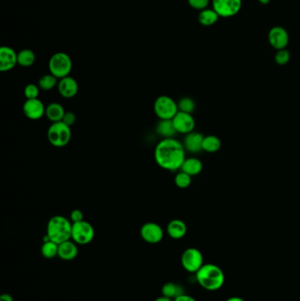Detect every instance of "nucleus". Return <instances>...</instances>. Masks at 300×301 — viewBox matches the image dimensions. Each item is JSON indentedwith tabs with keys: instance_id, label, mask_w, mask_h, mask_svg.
<instances>
[{
	"instance_id": "nucleus-28",
	"label": "nucleus",
	"mask_w": 300,
	"mask_h": 301,
	"mask_svg": "<svg viewBox=\"0 0 300 301\" xmlns=\"http://www.w3.org/2000/svg\"><path fill=\"white\" fill-rule=\"evenodd\" d=\"M178 109L180 112L192 114L196 110V103L190 97H183L177 103Z\"/></svg>"
},
{
	"instance_id": "nucleus-6",
	"label": "nucleus",
	"mask_w": 300,
	"mask_h": 301,
	"mask_svg": "<svg viewBox=\"0 0 300 301\" xmlns=\"http://www.w3.org/2000/svg\"><path fill=\"white\" fill-rule=\"evenodd\" d=\"M154 110L160 120H172L179 112L176 102L167 95H160L155 99Z\"/></svg>"
},
{
	"instance_id": "nucleus-17",
	"label": "nucleus",
	"mask_w": 300,
	"mask_h": 301,
	"mask_svg": "<svg viewBox=\"0 0 300 301\" xmlns=\"http://www.w3.org/2000/svg\"><path fill=\"white\" fill-rule=\"evenodd\" d=\"M79 254L77 243L73 241H66L58 245V255L59 258L63 261H72L76 258Z\"/></svg>"
},
{
	"instance_id": "nucleus-33",
	"label": "nucleus",
	"mask_w": 300,
	"mask_h": 301,
	"mask_svg": "<svg viewBox=\"0 0 300 301\" xmlns=\"http://www.w3.org/2000/svg\"><path fill=\"white\" fill-rule=\"evenodd\" d=\"M70 220L72 224H73V223H78V222L83 221V212H81L80 210H78V209L73 210L72 212H70Z\"/></svg>"
},
{
	"instance_id": "nucleus-24",
	"label": "nucleus",
	"mask_w": 300,
	"mask_h": 301,
	"mask_svg": "<svg viewBox=\"0 0 300 301\" xmlns=\"http://www.w3.org/2000/svg\"><path fill=\"white\" fill-rule=\"evenodd\" d=\"M222 146L220 139L215 135H209L204 137V142H203V150L207 152H217L220 149Z\"/></svg>"
},
{
	"instance_id": "nucleus-31",
	"label": "nucleus",
	"mask_w": 300,
	"mask_h": 301,
	"mask_svg": "<svg viewBox=\"0 0 300 301\" xmlns=\"http://www.w3.org/2000/svg\"><path fill=\"white\" fill-rule=\"evenodd\" d=\"M290 52H289L288 50H285V49H284V50H278L277 54H276V56H275V61H276V63L280 64V65H284V64H286V63H288V62L290 61Z\"/></svg>"
},
{
	"instance_id": "nucleus-1",
	"label": "nucleus",
	"mask_w": 300,
	"mask_h": 301,
	"mask_svg": "<svg viewBox=\"0 0 300 301\" xmlns=\"http://www.w3.org/2000/svg\"><path fill=\"white\" fill-rule=\"evenodd\" d=\"M186 150L179 140L163 139L158 143L154 150V159L157 165L167 171L179 170L186 159Z\"/></svg>"
},
{
	"instance_id": "nucleus-39",
	"label": "nucleus",
	"mask_w": 300,
	"mask_h": 301,
	"mask_svg": "<svg viewBox=\"0 0 300 301\" xmlns=\"http://www.w3.org/2000/svg\"><path fill=\"white\" fill-rule=\"evenodd\" d=\"M259 2L262 4V5H268V4L270 3V0H259Z\"/></svg>"
},
{
	"instance_id": "nucleus-11",
	"label": "nucleus",
	"mask_w": 300,
	"mask_h": 301,
	"mask_svg": "<svg viewBox=\"0 0 300 301\" xmlns=\"http://www.w3.org/2000/svg\"><path fill=\"white\" fill-rule=\"evenodd\" d=\"M172 121L177 133H180V134L187 135L189 133L193 132L196 127V121L192 114L179 111L174 116Z\"/></svg>"
},
{
	"instance_id": "nucleus-9",
	"label": "nucleus",
	"mask_w": 300,
	"mask_h": 301,
	"mask_svg": "<svg viewBox=\"0 0 300 301\" xmlns=\"http://www.w3.org/2000/svg\"><path fill=\"white\" fill-rule=\"evenodd\" d=\"M212 7L219 17L235 16L242 7V0H212Z\"/></svg>"
},
{
	"instance_id": "nucleus-18",
	"label": "nucleus",
	"mask_w": 300,
	"mask_h": 301,
	"mask_svg": "<svg viewBox=\"0 0 300 301\" xmlns=\"http://www.w3.org/2000/svg\"><path fill=\"white\" fill-rule=\"evenodd\" d=\"M187 225L180 219L171 220L167 226V235L174 240H180L183 238L187 233Z\"/></svg>"
},
{
	"instance_id": "nucleus-22",
	"label": "nucleus",
	"mask_w": 300,
	"mask_h": 301,
	"mask_svg": "<svg viewBox=\"0 0 300 301\" xmlns=\"http://www.w3.org/2000/svg\"><path fill=\"white\" fill-rule=\"evenodd\" d=\"M161 291H162L163 296L172 298V299H174V298H178L179 296L185 294L184 288L179 284H175L173 282L166 283L161 289Z\"/></svg>"
},
{
	"instance_id": "nucleus-20",
	"label": "nucleus",
	"mask_w": 300,
	"mask_h": 301,
	"mask_svg": "<svg viewBox=\"0 0 300 301\" xmlns=\"http://www.w3.org/2000/svg\"><path fill=\"white\" fill-rule=\"evenodd\" d=\"M156 132L163 139H172L177 131L172 120H160L156 125Z\"/></svg>"
},
{
	"instance_id": "nucleus-38",
	"label": "nucleus",
	"mask_w": 300,
	"mask_h": 301,
	"mask_svg": "<svg viewBox=\"0 0 300 301\" xmlns=\"http://www.w3.org/2000/svg\"><path fill=\"white\" fill-rule=\"evenodd\" d=\"M226 301H246L245 299H243L242 298H240V297H231V298H227V300Z\"/></svg>"
},
{
	"instance_id": "nucleus-2",
	"label": "nucleus",
	"mask_w": 300,
	"mask_h": 301,
	"mask_svg": "<svg viewBox=\"0 0 300 301\" xmlns=\"http://www.w3.org/2000/svg\"><path fill=\"white\" fill-rule=\"evenodd\" d=\"M197 281L207 291H215L223 287L226 277L220 267L213 263H207L196 273Z\"/></svg>"
},
{
	"instance_id": "nucleus-25",
	"label": "nucleus",
	"mask_w": 300,
	"mask_h": 301,
	"mask_svg": "<svg viewBox=\"0 0 300 301\" xmlns=\"http://www.w3.org/2000/svg\"><path fill=\"white\" fill-rule=\"evenodd\" d=\"M36 59L35 54L28 49L21 50L18 53V64L22 67H30L33 65Z\"/></svg>"
},
{
	"instance_id": "nucleus-35",
	"label": "nucleus",
	"mask_w": 300,
	"mask_h": 301,
	"mask_svg": "<svg viewBox=\"0 0 300 301\" xmlns=\"http://www.w3.org/2000/svg\"><path fill=\"white\" fill-rule=\"evenodd\" d=\"M174 301H197V299L191 297L190 295L183 294L179 296L178 298H174Z\"/></svg>"
},
{
	"instance_id": "nucleus-32",
	"label": "nucleus",
	"mask_w": 300,
	"mask_h": 301,
	"mask_svg": "<svg viewBox=\"0 0 300 301\" xmlns=\"http://www.w3.org/2000/svg\"><path fill=\"white\" fill-rule=\"evenodd\" d=\"M188 2L194 9L203 11L206 9L210 0H188Z\"/></svg>"
},
{
	"instance_id": "nucleus-3",
	"label": "nucleus",
	"mask_w": 300,
	"mask_h": 301,
	"mask_svg": "<svg viewBox=\"0 0 300 301\" xmlns=\"http://www.w3.org/2000/svg\"><path fill=\"white\" fill-rule=\"evenodd\" d=\"M72 223L65 217L54 216L48 222L47 233L50 241L61 244L71 239Z\"/></svg>"
},
{
	"instance_id": "nucleus-13",
	"label": "nucleus",
	"mask_w": 300,
	"mask_h": 301,
	"mask_svg": "<svg viewBox=\"0 0 300 301\" xmlns=\"http://www.w3.org/2000/svg\"><path fill=\"white\" fill-rule=\"evenodd\" d=\"M269 42L274 49L284 50L289 43V35L284 27H272L269 33Z\"/></svg>"
},
{
	"instance_id": "nucleus-30",
	"label": "nucleus",
	"mask_w": 300,
	"mask_h": 301,
	"mask_svg": "<svg viewBox=\"0 0 300 301\" xmlns=\"http://www.w3.org/2000/svg\"><path fill=\"white\" fill-rule=\"evenodd\" d=\"M40 90L39 86L34 84H28L24 88V95L27 99H37L39 96Z\"/></svg>"
},
{
	"instance_id": "nucleus-14",
	"label": "nucleus",
	"mask_w": 300,
	"mask_h": 301,
	"mask_svg": "<svg viewBox=\"0 0 300 301\" xmlns=\"http://www.w3.org/2000/svg\"><path fill=\"white\" fill-rule=\"evenodd\" d=\"M18 64V54L10 47L3 46L0 49V71L8 72Z\"/></svg>"
},
{
	"instance_id": "nucleus-26",
	"label": "nucleus",
	"mask_w": 300,
	"mask_h": 301,
	"mask_svg": "<svg viewBox=\"0 0 300 301\" xmlns=\"http://www.w3.org/2000/svg\"><path fill=\"white\" fill-rule=\"evenodd\" d=\"M41 253L43 256L46 259L54 258L55 256L58 255V244L52 241L44 242V244L41 248Z\"/></svg>"
},
{
	"instance_id": "nucleus-29",
	"label": "nucleus",
	"mask_w": 300,
	"mask_h": 301,
	"mask_svg": "<svg viewBox=\"0 0 300 301\" xmlns=\"http://www.w3.org/2000/svg\"><path fill=\"white\" fill-rule=\"evenodd\" d=\"M191 177L192 176H190V175H188L186 173L180 171L174 177V183L180 189H187V188L190 187L191 182H192Z\"/></svg>"
},
{
	"instance_id": "nucleus-12",
	"label": "nucleus",
	"mask_w": 300,
	"mask_h": 301,
	"mask_svg": "<svg viewBox=\"0 0 300 301\" xmlns=\"http://www.w3.org/2000/svg\"><path fill=\"white\" fill-rule=\"evenodd\" d=\"M24 115L28 119L36 121L45 116L46 107L44 106V103L38 99H26L24 103L23 107Z\"/></svg>"
},
{
	"instance_id": "nucleus-37",
	"label": "nucleus",
	"mask_w": 300,
	"mask_h": 301,
	"mask_svg": "<svg viewBox=\"0 0 300 301\" xmlns=\"http://www.w3.org/2000/svg\"><path fill=\"white\" fill-rule=\"evenodd\" d=\"M154 301H174V299H172V298H167V297H165V296H161L160 298H156Z\"/></svg>"
},
{
	"instance_id": "nucleus-27",
	"label": "nucleus",
	"mask_w": 300,
	"mask_h": 301,
	"mask_svg": "<svg viewBox=\"0 0 300 301\" xmlns=\"http://www.w3.org/2000/svg\"><path fill=\"white\" fill-rule=\"evenodd\" d=\"M57 84H58V79L52 75L51 73L44 75L39 80V83H38L39 87L44 91H50V90L54 89L56 86H57Z\"/></svg>"
},
{
	"instance_id": "nucleus-15",
	"label": "nucleus",
	"mask_w": 300,
	"mask_h": 301,
	"mask_svg": "<svg viewBox=\"0 0 300 301\" xmlns=\"http://www.w3.org/2000/svg\"><path fill=\"white\" fill-rule=\"evenodd\" d=\"M57 89L62 97L65 99H71L79 93V84L72 77L67 76L59 80Z\"/></svg>"
},
{
	"instance_id": "nucleus-34",
	"label": "nucleus",
	"mask_w": 300,
	"mask_h": 301,
	"mask_svg": "<svg viewBox=\"0 0 300 301\" xmlns=\"http://www.w3.org/2000/svg\"><path fill=\"white\" fill-rule=\"evenodd\" d=\"M76 121H77V117H76V115L73 112H66L64 116H63L62 122L71 127V126L75 124Z\"/></svg>"
},
{
	"instance_id": "nucleus-10",
	"label": "nucleus",
	"mask_w": 300,
	"mask_h": 301,
	"mask_svg": "<svg viewBox=\"0 0 300 301\" xmlns=\"http://www.w3.org/2000/svg\"><path fill=\"white\" fill-rule=\"evenodd\" d=\"M140 235L144 242L150 244H157L164 238V231L162 227L157 223L147 222L142 225Z\"/></svg>"
},
{
	"instance_id": "nucleus-16",
	"label": "nucleus",
	"mask_w": 300,
	"mask_h": 301,
	"mask_svg": "<svg viewBox=\"0 0 300 301\" xmlns=\"http://www.w3.org/2000/svg\"><path fill=\"white\" fill-rule=\"evenodd\" d=\"M204 136L199 132H190L184 139V148L191 153H197L203 150Z\"/></svg>"
},
{
	"instance_id": "nucleus-21",
	"label": "nucleus",
	"mask_w": 300,
	"mask_h": 301,
	"mask_svg": "<svg viewBox=\"0 0 300 301\" xmlns=\"http://www.w3.org/2000/svg\"><path fill=\"white\" fill-rule=\"evenodd\" d=\"M203 170V162L197 158H186L180 168V171L186 173L190 176L199 175Z\"/></svg>"
},
{
	"instance_id": "nucleus-8",
	"label": "nucleus",
	"mask_w": 300,
	"mask_h": 301,
	"mask_svg": "<svg viewBox=\"0 0 300 301\" xmlns=\"http://www.w3.org/2000/svg\"><path fill=\"white\" fill-rule=\"evenodd\" d=\"M180 262L183 267L190 273H197L204 264V256L202 252L196 248H189L182 253Z\"/></svg>"
},
{
	"instance_id": "nucleus-23",
	"label": "nucleus",
	"mask_w": 300,
	"mask_h": 301,
	"mask_svg": "<svg viewBox=\"0 0 300 301\" xmlns=\"http://www.w3.org/2000/svg\"><path fill=\"white\" fill-rule=\"evenodd\" d=\"M219 15L216 13V11L212 9H204L201 11L200 14L198 16V20L202 25L204 26H212L218 20Z\"/></svg>"
},
{
	"instance_id": "nucleus-36",
	"label": "nucleus",
	"mask_w": 300,
	"mask_h": 301,
	"mask_svg": "<svg viewBox=\"0 0 300 301\" xmlns=\"http://www.w3.org/2000/svg\"><path fill=\"white\" fill-rule=\"evenodd\" d=\"M0 301H14V298L11 296L10 294H7V293H5V294L1 295V298H0Z\"/></svg>"
},
{
	"instance_id": "nucleus-4",
	"label": "nucleus",
	"mask_w": 300,
	"mask_h": 301,
	"mask_svg": "<svg viewBox=\"0 0 300 301\" xmlns=\"http://www.w3.org/2000/svg\"><path fill=\"white\" fill-rule=\"evenodd\" d=\"M71 135L72 133L70 126L67 125L62 121L51 123L48 129V140L51 146L57 148L66 146L70 143Z\"/></svg>"
},
{
	"instance_id": "nucleus-7",
	"label": "nucleus",
	"mask_w": 300,
	"mask_h": 301,
	"mask_svg": "<svg viewBox=\"0 0 300 301\" xmlns=\"http://www.w3.org/2000/svg\"><path fill=\"white\" fill-rule=\"evenodd\" d=\"M95 232L93 225L89 222L83 220L72 224L71 240L78 245H87L93 242Z\"/></svg>"
},
{
	"instance_id": "nucleus-19",
	"label": "nucleus",
	"mask_w": 300,
	"mask_h": 301,
	"mask_svg": "<svg viewBox=\"0 0 300 301\" xmlns=\"http://www.w3.org/2000/svg\"><path fill=\"white\" fill-rule=\"evenodd\" d=\"M65 110L61 104L52 103L46 107L45 116L51 123H57L63 121V116L65 115Z\"/></svg>"
},
{
	"instance_id": "nucleus-5",
	"label": "nucleus",
	"mask_w": 300,
	"mask_h": 301,
	"mask_svg": "<svg viewBox=\"0 0 300 301\" xmlns=\"http://www.w3.org/2000/svg\"><path fill=\"white\" fill-rule=\"evenodd\" d=\"M49 70L52 75L61 80L70 75L72 70V60L64 52L55 53L49 61Z\"/></svg>"
}]
</instances>
